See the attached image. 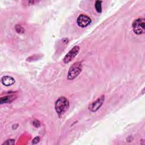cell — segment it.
Instances as JSON below:
<instances>
[{"mask_svg": "<svg viewBox=\"0 0 145 145\" xmlns=\"http://www.w3.org/2000/svg\"><path fill=\"white\" fill-rule=\"evenodd\" d=\"M133 29L137 35H141L145 32V20L144 18H138L133 23Z\"/></svg>", "mask_w": 145, "mask_h": 145, "instance_id": "cell-3", "label": "cell"}, {"mask_svg": "<svg viewBox=\"0 0 145 145\" xmlns=\"http://www.w3.org/2000/svg\"><path fill=\"white\" fill-rule=\"evenodd\" d=\"M15 29H16V31L18 32H22V33H23V31H24V29H23V28L21 27V26H20L19 25H17L16 26V27H15Z\"/></svg>", "mask_w": 145, "mask_h": 145, "instance_id": "cell-11", "label": "cell"}, {"mask_svg": "<svg viewBox=\"0 0 145 145\" xmlns=\"http://www.w3.org/2000/svg\"><path fill=\"white\" fill-rule=\"evenodd\" d=\"M39 140H40L39 137H35V138L33 139V140H32V143H33V144H36V143H37L39 142Z\"/></svg>", "mask_w": 145, "mask_h": 145, "instance_id": "cell-13", "label": "cell"}, {"mask_svg": "<svg viewBox=\"0 0 145 145\" xmlns=\"http://www.w3.org/2000/svg\"><path fill=\"white\" fill-rule=\"evenodd\" d=\"M70 106L69 101L65 97H59L55 104V109L58 115L61 117L69 109Z\"/></svg>", "mask_w": 145, "mask_h": 145, "instance_id": "cell-1", "label": "cell"}, {"mask_svg": "<svg viewBox=\"0 0 145 145\" xmlns=\"http://www.w3.org/2000/svg\"><path fill=\"white\" fill-rule=\"evenodd\" d=\"M78 25L80 27H86L91 23V18L86 15H80L76 20Z\"/></svg>", "mask_w": 145, "mask_h": 145, "instance_id": "cell-6", "label": "cell"}, {"mask_svg": "<svg viewBox=\"0 0 145 145\" xmlns=\"http://www.w3.org/2000/svg\"><path fill=\"white\" fill-rule=\"evenodd\" d=\"M14 99V98H13L12 96H4V97H2L0 99V103L2 104V103H10L11 101H12Z\"/></svg>", "mask_w": 145, "mask_h": 145, "instance_id": "cell-8", "label": "cell"}, {"mask_svg": "<svg viewBox=\"0 0 145 145\" xmlns=\"http://www.w3.org/2000/svg\"><path fill=\"white\" fill-rule=\"evenodd\" d=\"M105 100V96L101 95L96 101H93L88 106V109L92 112H96L103 105Z\"/></svg>", "mask_w": 145, "mask_h": 145, "instance_id": "cell-5", "label": "cell"}, {"mask_svg": "<svg viewBox=\"0 0 145 145\" xmlns=\"http://www.w3.org/2000/svg\"><path fill=\"white\" fill-rule=\"evenodd\" d=\"M101 3H102V1H97L95 2V7L96 10L98 12H99V13L101 12V11H102Z\"/></svg>", "mask_w": 145, "mask_h": 145, "instance_id": "cell-9", "label": "cell"}, {"mask_svg": "<svg viewBox=\"0 0 145 145\" xmlns=\"http://www.w3.org/2000/svg\"><path fill=\"white\" fill-rule=\"evenodd\" d=\"M80 50V48L78 46H74L69 53H67V54L65 56V57L63 58V62L65 63H68L70 62L72 59L74 58V57L78 54Z\"/></svg>", "mask_w": 145, "mask_h": 145, "instance_id": "cell-4", "label": "cell"}, {"mask_svg": "<svg viewBox=\"0 0 145 145\" xmlns=\"http://www.w3.org/2000/svg\"><path fill=\"white\" fill-rule=\"evenodd\" d=\"M82 70V64L80 62H76L70 67L68 74L67 79L72 80L77 77Z\"/></svg>", "mask_w": 145, "mask_h": 145, "instance_id": "cell-2", "label": "cell"}, {"mask_svg": "<svg viewBox=\"0 0 145 145\" xmlns=\"http://www.w3.org/2000/svg\"><path fill=\"white\" fill-rule=\"evenodd\" d=\"M2 83L6 86H9L15 83V79L11 76H4L1 79Z\"/></svg>", "mask_w": 145, "mask_h": 145, "instance_id": "cell-7", "label": "cell"}, {"mask_svg": "<svg viewBox=\"0 0 145 145\" xmlns=\"http://www.w3.org/2000/svg\"><path fill=\"white\" fill-rule=\"evenodd\" d=\"M15 143V140L13 139H9V140H7L5 142H4L3 143V145L4 144H6V145H11L14 144Z\"/></svg>", "mask_w": 145, "mask_h": 145, "instance_id": "cell-10", "label": "cell"}, {"mask_svg": "<svg viewBox=\"0 0 145 145\" xmlns=\"http://www.w3.org/2000/svg\"><path fill=\"white\" fill-rule=\"evenodd\" d=\"M33 125L35 127H38L40 126V122H39V120H35L33 121Z\"/></svg>", "mask_w": 145, "mask_h": 145, "instance_id": "cell-12", "label": "cell"}]
</instances>
